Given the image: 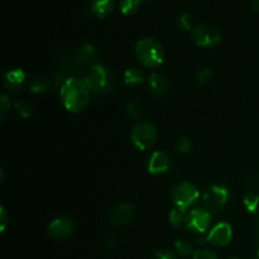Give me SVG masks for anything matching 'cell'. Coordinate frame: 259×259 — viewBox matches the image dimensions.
Returning <instances> with one entry per match:
<instances>
[{
  "mask_svg": "<svg viewBox=\"0 0 259 259\" xmlns=\"http://www.w3.org/2000/svg\"><path fill=\"white\" fill-rule=\"evenodd\" d=\"M60 95L65 108L72 113L83 110L90 101V90L82 80L76 77L67 78L62 83Z\"/></svg>",
  "mask_w": 259,
  "mask_h": 259,
  "instance_id": "6da1fadb",
  "label": "cell"
},
{
  "mask_svg": "<svg viewBox=\"0 0 259 259\" xmlns=\"http://www.w3.org/2000/svg\"><path fill=\"white\" fill-rule=\"evenodd\" d=\"M136 55L139 62L148 68H157L164 61V51L159 42L152 38H143L136 45Z\"/></svg>",
  "mask_w": 259,
  "mask_h": 259,
  "instance_id": "7a4b0ae2",
  "label": "cell"
},
{
  "mask_svg": "<svg viewBox=\"0 0 259 259\" xmlns=\"http://www.w3.org/2000/svg\"><path fill=\"white\" fill-rule=\"evenodd\" d=\"M83 82L86 83L89 90L96 95L106 94L111 89V81L108 71L103 65H99V63L90 66L85 78H83Z\"/></svg>",
  "mask_w": 259,
  "mask_h": 259,
  "instance_id": "3957f363",
  "label": "cell"
},
{
  "mask_svg": "<svg viewBox=\"0 0 259 259\" xmlns=\"http://www.w3.org/2000/svg\"><path fill=\"white\" fill-rule=\"evenodd\" d=\"M157 139L156 126L149 121H139L132 131V142L141 151L151 148Z\"/></svg>",
  "mask_w": 259,
  "mask_h": 259,
  "instance_id": "277c9868",
  "label": "cell"
},
{
  "mask_svg": "<svg viewBox=\"0 0 259 259\" xmlns=\"http://www.w3.org/2000/svg\"><path fill=\"white\" fill-rule=\"evenodd\" d=\"M199 197L200 191L197 190V187L187 181L177 185L172 192V199H174L176 207L184 210V211H186L191 205H194L199 200Z\"/></svg>",
  "mask_w": 259,
  "mask_h": 259,
  "instance_id": "5b68a950",
  "label": "cell"
},
{
  "mask_svg": "<svg viewBox=\"0 0 259 259\" xmlns=\"http://www.w3.org/2000/svg\"><path fill=\"white\" fill-rule=\"evenodd\" d=\"M192 40L197 46L201 47H214L222 40V33L218 28L209 23H201V24L195 25L191 30Z\"/></svg>",
  "mask_w": 259,
  "mask_h": 259,
  "instance_id": "8992f818",
  "label": "cell"
},
{
  "mask_svg": "<svg viewBox=\"0 0 259 259\" xmlns=\"http://www.w3.org/2000/svg\"><path fill=\"white\" fill-rule=\"evenodd\" d=\"M229 196V190L227 187L214 185L206 190V192L202 196V202H204L205 209L217 210L227 204Z\"/></svg>",
  "mask_w": 259,
  "mask_h": 259,
  "instance_id": "52a82bcc",
  "label": "cell"
},
{
  "mask_svg": "<svg viewBox=\"0 0 259 259\" xmlns=\"http://www.w3.org/2000/svg\"><path fill=\"white\" fill-rule=\"evenodd\" d=\"M211 222V215L207 209H194L186 215L185 225L189 230L196 233H205Z\"/></svg>",
  "mask_w": 259,
  "mask_h": 259,
  "instance_id": "ba28073f",
  "label": "cell"
},
{
  "mask_svg": "<svg viewBox=\"0 0 259 259\" xmlns=\"http://www.w3.org/2000/svg\"><path fill=\"white\" fill-rule=\"evenodd\" d=\"M233 238V229L228 223H219V224L215 225L210 233L207 234V237L205 238V240H199V243L201 242H209L210 244H212L214 247H225L230 243Z\"/></svg>",
  "mask_w": 259,
  "mask_h": 259,
  "instance_id": "9c48e42d",
  "label": "cell"
},
{
  "mask_svg": "<svg viewBox=\"0 0 259 259\" xmlns=\"http://www.w3.org/2000/svg\"><path fill=\"white\" fill-rule=\"evenodd\" d=\"M73 224L70 219L66 218H57L52 220L48 225V234L53 239H67L73 234Z\"/></svg>",
  "mask_w": 259,
  "mask_h": 259,
  "instance_id": "30bf717a",
  "label": "cell"
},
{
  "mask_svg": "<svg viewBox=\"0 0 259 259\" xmlns=\"http://www.w3.org/2000/svg\"><path fill=\"white\" fill-rule=\"evenodd\" d=\"M134 217V207L132 205L125 204V202H120L116 205L110 212L109 220L115 227H123V225L128 224Z\"/></svg>",
  "mask_w": 259,
  "mask_h": 259,
  "instance_id": "8fae6325",
  "label": "cell"
},
{
  "mask_svg": "<svg viewBox=\"0 0 259 259\" xmlns=\"http://www.w3.org/2000/svg\"><path fill=\"white\" fill-rule=\"evenodd\" d=\"M171 157L163 151H156L148 161V172L152 175L166 174L171 168Z\"/></svg>",
  "mask_w": 259,
  "mask_h": 259,
  "instance_id": "7c38bea8",
  "label": "cell"
},
{
  "mask_svg": "<svg viewBox=\"0 0 259 259\" xmlns=\"http://www.w3.org/2000/svg\"><path fill=\"white\" fill-rule=\"evenodd\" d=\"M148 85L152 93L157 96L166 95L167 91H168V81L163 75L158 72H154L149 76Z\"/></svg>",
  "mask_w": 259,
  "mask_h": 259,
  "instance_id": "4fadbf2b",
  "label": "cell"
},
{
  "mask_svg": "<svg viewBox=\"0 0 259 259\" xmlns=\"http://www.w3.org/2000/svg\"><path fill=\"white\" fill-rule=\"evenodd\" d=\"M25 81V73L23 70L15 68V70L8 71L4 75V83L9 90L17 91L22 88V85Z\"/></svg>",
  "mask_w": 259,
  "mask_h": 259,
  "instance_id": "5bb4252c",
  "label": "cell"
},
{
  "mask_svg": "<svg viewBox=\"0 0 259 259\" xmlns=\"http://www.w3.org/2000/svg\"><path fill=\"white\" fill-rule=\"evenodd\" d=\"M95 56L96 48L93 45H83L80 48H77L75 56H73V60H75V62L85 65V63L91 62L95 58Z\"/></svg>",
  "mask_w": 259,
  "mask_h": 259,
  "instance_id": "9a60e30c",
  "label": "cell"
},
{
  "mask_svg": "<svg viewBox=\"0 0 259 259\" xmlns=\"http://www.w3.org/2000/svg\"><path fill=\"white\" fill-rule=\"evenodd\" d=\"M91 13L98 18H105L113 10V0H93Z\"/></svg>",
  "mask_w": 259,
  "mask_h": 259,
  "instance_id": "2e32d148",
  "label": "cell"
},
{
  "mask_svg": "<svg viewBox=\"0 0 259 259\" xmlns=\"http://www.w3.org/2000/svg\"><path fill=\"white\" fill-rule=\"evenodd\" d=\"M144 81V76L138 68H128L124 72V82L128 86H138Z\"/></svg>",
  "mask_w": 259,
  "mask_h": 259,
  "instance_id": "e0dca14e",
  "label": "cell"
},
{
  "mask_svg": "<svg viewBox=\"0 0 259 259\" xmlns=\"http://www.w3.org/2000/svg\"><path fill=\"white\" fill-rule=\"evenodd\" d=\"M243 202H244L247 211L250 212V214H255V212L259 211V195L257 192H247L244 197H243Z\"/></svg>",
  "mask_w": 259,
  "mask_h": 259,
  "instance_id": "ac0fdd59",
  "label": "cell"
},
{
  "mask_svg": "<svg viewBox=\"0 0 259 259\" xmlns=\"http://www.w3.org/2000/svg\"><path fill=\"white\" fill-rule=\"evenodd\" d=\"M175 250L179 255L181 257H189L194 252V248H192V244L186 239H180L175 243Z\"/></svg>",
  "mask_w": 259,
  "mask_h": 259,
  "instance_id": "d6986e66",
  "label": "cell"
},
{
  "mask_svg": "<svg viewBox=\"0 0 259 259\" xmlns=\"http://www.w3.org/2000/svg\"><path fill=\"white\" fill-rule=\"evenodd\" d=\"M168 219H169V223H171V225H174V227L176 228H180L182 224H185V222H186V214H185L184 210L176 207V209L171 210Z\"/></svg>",
  "mask_w": 259,
  "mask_h": 259,
  "instance_id": "ffe728a7",
  "label": "cell"
},
{
  "mask_svg": "<svg viewBox=\"0 0 259 259\" xmlns=\"http://www.w3.org/2000/svg\"><path fill=\"white\" fill-rule=\"evenodd\" d=\"M14 106L15 110L18 111V114H19L22 118L27 119L33 115V106L32 104L28 103V101H18V103L14 104Z\"/></svg>",
  "mask_w": 259,
  "mask_h": 259,
  "instance_id": "44dd1931",
  "label": "cell"
},
{
  "mask_svg": "<svg viewBox=\"0 0 259 259\" xmlns=\"http://www.w3.org/2000/svg\"><path fill=\"white\" fill-rule=\"evenodd\" d=\"M141 0H120V10L123 14H133L138 10Z\"/></svg>",
  "mask_w": 259,
  "mask_h": 259,
  "instance_id": "7402d4cb",
  "label": "cell"
},
{
  "mask_svg": "<svg viewBox=\"0 0 259 259\" xmlns=\"http://www.w3.org/2000/svg\"><path fill=\"white\" fill-rule=\"evenodd\" d=\"M48 88H50V82H48L47 78L40 77L33 81L32 85H30V91L33 94H43L48 90Z\"/></svg>",
  "mask_w": 259,
  "mask_h": 259,
  "instance_id": "603a6c76",
  "label": "cell"
},
{
  "mask_svg": "<svg viewBox=\"0 0 259 259\" xmlns=\"http://www.w3.org/2000/svg\"><path fill=\"white\" fill-rule=\"evenodd\" d=\"M125 110L133 119H139L142 116V106L136 100H129L125 105Z\"/></svg>",
  "mask_w": 259,
  "mask_h": 259,
  "instance_id": "cb8c5ba5",
  "label": "cell"
},
{
  "mask_svg": "<svg viewBox=\"0 0 259 259\" xmlns=\"http://www.w3.org/2000/svg\"><path fill=\"white\" fill-rule=\"evenodd\" d=\"M191 149H192L191 139L186 136L180 137L179 141H177L176 143V151L179 152V153H189Z\"/></svg>",
  "mask_w": 259,
  "mask_h": 259,
  "instance_id": "d4e9b609",
  "label": "cell"
},
{
  "mask_svg": "<svg viewBox=\"0 0 259 259\" xmlns=\"http://www.w3.org/2000/svg\"><path fill=\"white\" fill-rule=\"evenodd\" d=\"M179 25L181 28L186 30H192L194 29V25H192V17L189 13H182L179 17Z\"/></svg>",
  "mask_w": 259,
  "mask_h": 259,
  "instance_id": "484cf974",
  "label": "cell"
},
{
  "mask_svg": "<svg viewBox=\"0 0 259 259\" xmlns=\"http://www.w3.org/2000/svg\"><path fill=\"white\" fill-rule=\"evenodd\" d=\"M211 76H212V70L210 67H205L201 68V70L197 72V82L199 83H206L211 80Z\"/></svg>",
  "mask_w": 259,
  "mask_h": 259,
  "instance_id": "4316f807",
  "label": "cell"
},
{
  "mask_svg": "<svg viewBox=\"0 0 259 259\" xmlns=\"http://www.w3.org/2000/svg\"><path fill=\"white\" fill-rule=\"evenodd\" d=\"M194 259H218L217 254L210 249H199L194 253Z\"/></svg>",
  "mask_w": 259,
  "mask_h": 259,
  "instance_id": "83f0119b",
  "label": "cell"
},
{
  "mask_svg": "<svg viewBox=\"0 0 259 259\" xmlns=\"http://www.w3.org/2000/svg\"><path fill=\"white\" fill-rule=\"evenodd\" d=\"M154 259H176V255L167 249H159L154 252Z\"/></svg>",
  "mask_w": 259,
  "mask_h": 259,
  "instance_id": "f1b7e54d",
  "label": "cell"
},
{
  "mask_svg": "<svg viewBox=\"0 0 259 259\" xmlns=\"http://www.w3.org/2000/svg\"><path fill=\"white\" fill-rule=\"evenodd\" d=\"M10 108V101L8 100V98L5 95L0 96V109H2V120L5 118V114H7L8 109Z\"/></svg>",
  "mask_w": 259,
  "mask_h": 259,
  "instance_id": "f546056e",
  "label": "cell"
},
{
  "mask_svg": "<svg viewBox=\"0 0 259 259\" xmlns=\"http://www.w3.org/2000/svg\"><path fill=\"white\" fill-rule=\"evenodd\" d=\"M7 225H8V214L7 211H5L4 206H2L0 207V230L4 232Z\"/></svg>",
  "mask_w": 259,
  "mask_h": 259,
  "instance_id": "4dcf8cb0",
  "label": "cell"
},
{
  "mask_svg": "<svg viewBox=\"0 0 259 259\" xmlns=\"http://www.w3.org/2000/svg\"><path fill=\"white\" fill-rule=\"evenodd\" d=\"M250 4L255 12H259V0H250Z\"/></svg>",
  "mask_w": 259,
  "mask_h": 259,
  "instance_id": "1f68e13d",
  "label": "cell"
},
{
  "mask_svg": "<svg viewBox=\"0 0 259 259\" xmlns=\"http://www.w3.org/2000/svg\"><path fill=\"white\" fill-rule=\"evenodd\" d=\"M255 235H257V238L259 239V218L257 220V224H255Z\"/></svg>",
  "mask_w": 259,
  "mask_h": 259,
  "instance_id": "d6a6232c",
  "label": "cell"
},
{
  "mask_svg": "<svg viewBox=\"0 0 259 259\" xmlns=\"http://www.w3.org/2000/svg\"><path fill=\"white\" fill-rule=\"evenodd\" d=\"M228 259H240V258H238V257H230V258H228Z\"/></svg>",
  "mask_w": 259,
  "mask_h": 259,
  "instance_id": "836d02e7",
  "label": "cell"
},
{
  "mask_svg": "<svg viewBox=\"0 0 259 259\" xmlns=\"http://www.w3.org/2000/svg\"><path fill=\"white\" fill-rule=\"evenodd\" d=\"M141 2H148V0H141Z\"/></svg>",
  "mask_w": 259,
  "mask_h": 259,
  "instance_id": "e575fe53",
  "label": "cell"
},
{
  "mask_svg": "<svg viewBox=\"0 0 259 259\" xmlns=\"http://www.w3.org/2000/svg\"><path fill=\"white\" fill-rule=\"evenodd\" d=\"M258 259H259V249H258Z\"/></svg>",
  "mask_w": 259,
  "mask_h": 259,
  "instance_id": "d590c367",
  "label": "cell"
}]
</instances>
